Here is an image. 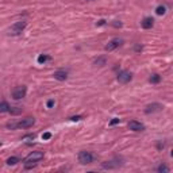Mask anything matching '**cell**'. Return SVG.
<instances>
[{
  "label": "cell",
  "instance_id": "1",
  "mask_svg": "<svg viewBox=\"0 0 173 173\" xmlns=\"http://www.w3.org/2000/svg\"><path fill=\"white\" fill-rule=\"evenodd\" d=\"M35 123V118L32 116H27V118H23L22 121H19L16 125H8V127L14 129V127H19V129H28V127H32Z\"/></svg>",
  "mask_w": 173,
  "mask_h": 173
},
{
  "label": "cell",
  "instance_id": "2",
  "mask_svg": "<svg viewBox=\"0 0 173 173\" xmlns=\"http://www.w3.org/2000/svg\"><path fill=\"white\" fill-rule=\"evenodd\" d=\"M43 151H39V150H37V151H31L30 154L27 156L26 158H24V164H37V162H39L43 158Z\"/></svg>",
  "mask_w": 173,
  "mask_h": 173
},
{
  "label": "cell",
  "instance_id": "3",
  "mask_svg": "<svg viewBox=\"0 0 173 173\" xmlns=\"http://www.w3.org/2000/svg\"><path fill=\"white\" fill-rule=\"evenodd\" d=\"M95 161V154H92L91 151L83 150L79 153V162L83 164V165H88V164H92Z\"/></svg>",
  "mask_w": 173,
  "mask_h": 173
},
{
  "label": "cell",
  "instance_id": "4",
  "mask_svg": "<svg viewBox=\"0 0 173 173\" xmlns=\"http://www.w3.org/2000/svg\"><path fill=\"white\" fill-rule=\"evenodd\" d=\"M27 26V22L26 20H19V22H15L12 26L10 27V34L11 35H19L24 28Z\"/></svg>",
  "mask_w": 173,
  "mask_h": 173
},
{
  "label": "cell",
  "instance_id": "5",
  "mask_svg": "<svg viewBox=\"0 0 173 173\" xmlns=\"http://www.w3.org/2000/svg\"><path fill=\"white\" fill-rule=\"evenodd\" d=\"M26 93H27V86L26 85H18L14 88V91H12V97H14L15 100H20V99H23L26 96Z\"/></svg>",
  "mask_w": 173,
  "mask_h": 173
},
{
  "label": "cell",
  "instance_id": "6",
  "mask_svg": "<svg viewBox=\"0 0 173 173\" xmlns=\"http://www.w3.org/2000/svg\"><path fill=\"white\" fill-rule=\"evenodd\" d=\"M122 43H123V39H122V38H118V37H116V38H112V39H111L110 42L104 46V50H106V52H112V50H115L116 47L121 46Z\"/></svg>",
  "mask_w": 173,
  "mask_h": 173
},
{
  "label": "cell",
  "instance_id": "7",
  "mask_svg": "<svg viewBox=\"0 0 173 173\" xmlns=\"http://www.w3.org/2000/svg\"><path fill=\"white\" fill-rule=\"evenodd\" d=\"M118 81L119 83H122V84H127L129 81L133 79V75H131V72H129V71H121L118 73Z\"/></svg>",
  "mask_w": 173,
  "mask_h": 173
},
{
  "label": "cell",
  "instance_id": "8",
  "mask_svg": "<svg viewBox=\"0 0 173 173\" xmlns=\"http://www.w3.org/2000/svg\"><path fill=\"white\" fill-rule=\"evenodd\" d=\"M164 108V107L160 104V103H151V104L149 106H146V108H145V112L147 115H150V114H154V112H158V111H161Z\"/></svg>",
  "mask_w": 173,
  "mask_h": 173
},
{
  "label": "cell",
  "instance_id": "9",
  "mask_svg": "<svg viewBox=\"0 0 173 173\" xmlns=\"http://www.w3.org/2000/svg\"><path fill=\"white\" fill-rule=\"evenodd\" d=\"M129 129L133 130V131H143V130H145V126H143L141 122H138V121H131L129 123Z\"/></svg>",
  "mask_w": 173,
  "mask_h": 173
},
{
  "label": "cell",
  "instance_id": "10",
  "mask_svg": "<svg viewBox=\"0 0 173 173\" xmlns=\"http://www.w3.org/2000/svg\"><path fill=\"white\" fill-rule=\"evenodd\" d=\"M54 79L56 80H58V81H65L68 79V72L67 71H64V69H60V71H57L54 72Z\"/></svg>",
  "mask_w": 173,
  "mask_h": 173
},
{
  "label": "cell",
  "instance_id": "11",
  "mask_svg": "<svg viewBox=\"0 0 173 173\" xmlns=\"http://www.w3.org/2000/svg\"><path fill=\"white\" fill-rule=\"evenodd\" d=\"M141 24H142L143 28H146V30H147V28H151V27H153V24H154V19L150 18V16H147V18H145L142 20Z\"/></svg>",
  "mask_w": 173,
  "mask_h": 173
},
{
  "label": "cell",
  "instance_id": "12",
  "mask_svg": "<svg viewBox=\"0 0 173 173\" xmlns=\"http://www.w3.org/2000/svg\"><path fill=\"white\" fill-rule=\"evenodd\" d=\"M10 110H11V107H10V104H8L7 101L0 103V112H10Z\"/></svg>",
  "mask_w": 173,
  "mask_h": 173
},
{
  "label": "cell",
  "instance_id": "13",
  "mask_svg": "<svg viewBox=\"0 0 173 173\" xmlns=\"http://www.w3.org/2000/svg\"><path fill=\"white\" fill-rule=\"evenodd\" d=\"M149 81H150L151 84H158L160 81H161V76H160L158 73H156V75H151L150 79H149Z\"/></svg>",
  "mask_w": 173,
  "mask_h": 173
},
{
  "label": "cell",
  "instance_id": "14",
  "mask_svg": "<svg viewBox=\"0 0 173 173\" xmlns=\"http://www.w3.org/2000/svg\"><path fill=\"white\" fill-rule=\"evenodd\" d=\"M156 14L157 15H165L166 14V7L162 6V4H160V6L156 8Z\"/></svg>",
  "mask_w": 173,
  "mask_h": 173
},
{
  "label": "cell",
  "instance_id": "15",
  "mask_svg": "<svg viewBox=\"0 0 173 173\" xmlns=\"http://www.w3.org/2000/svg\"><path fill=\"white\" fill-rule=\"evenodd\" d=\"M8 165H16L18 162H20V160L18 157H10V158H7V161H6Z\"/></svg>",
  "mask_w": 173,
  "mask_h": 173
},
{
  "label": "cell",
  "instance_id": "16",
  "mask_svg": "<svg viewBox=\"0 0 173 173\" xmlns=\"http://www.w3.org/2000/svg\"><path fill=\"white\" fill-rule=\"evenodd\" d=\"M171 169H169V166H166L165 164H161L158 168H157V172H160V173H168Z\"/></svg>",
  "mask_w": 173,
  "mask_h": 173
},
{
  "label": "cell",
  "instance_id": "17",
  "mask_svg": "<svg viewBox=\"0 0 173 173\" xmlns=\"http://www.w3.org/2000/svg\"><path fill=\"white\" fill-rule=\"evenodd\" d=\"M49 60H50V57H49V56H45V54H42V56L38 57V62H39V64H45V62H46V61H49Z\"/></svg>",
  "mask_w": 173,
  "mask_h": 173
},
{
  "label": "cell",
  "instance_id": "18",
  "mask_svg": "<svg viewBox=\"0 0 173 173\" xmlns=\"http://www.w3.org/2000/svg\"><path fill=\"white\" fill-rule=\"evenodd\" d=\"M106 58H99V60H96L95 61V65H99V67H103V65H106Z\"/></svg>",
  "mask_w": 173,
  "mask_h": 173
},
{
  "label": "cell",
  "instance_id": "19",
  "mask_svg": "<svg viewBox=\"0 0 173 173\" xmlns=\"http://www.w3.org/2000/svg\"><path fill=\"white\" fill-rule=\"evenodd\" d=\"M119 122H121V119H118V118H114L112 121L110 122V125H111V126H114V125H116V123H119Z\"/></svg>",
  "mask_w": 173,
  "mask_h": 173
},
{
  "label": "cell",
  "instance_id": "20",
  "mask_svg": "<svg viewBox=\"0 0 173 173\" xmlns=\"http://www.w3.org/2000/svg\"><path fill=\"white\" fill-rule=\"evenodd\" d=\"M83 119V116H80V115H77V116H72L71 118V121H73V122H77V121H81Z\"/></svg>",
  "mask_w": 173,
  "mask_h": 173
},
{
  "label": "cell",
  "instance_id": "21",
  "mask_svg": "<svg viewBox=\"0 0 173 173\" xmlns=\"http://www.w3.org/2000/svg\"><path fill=\"white\" fill-rule=\"evenodd\" d=\"M50 137H52L50 133H45V134H42V139H50Z\"/></svg>",
  "mask_w": 173,
  "mask_h": 173
},
{
  "label": "cell",
  "instance_id": "22",
  "mask_svg": "<svg viewBox=\"0 0 173 173\" xmlns=\"http://www.w3.org/2000/svg\"><path fill=\"white\" fill-rule=\"evenodd\" d=\"M53 106H54V100H49L47 101V108H52Z\"/></svg>",
  "mask_w": 173,
  "mask_h": 173
},
{
  "label": "cell",
  "instance_id": "23",
  "mask_svg": "<svg viewBox=\"0 0 173 173\" xmlns=\"http://www.w3.org/2000/svg\"><path fill=\"white\" fill-rule=\"evenodd\" d=\"M104 23H106V20H103V19H101V20H99V22L96 23V26H101V24H104Z\"/></svg>",
  "mask_w": 173,
  "mask_h": 173
},
{
  "label": "cell",
  "instance_id": "24",
  "mask_svg": "<svg viewBox=\"0 0 173 173\" xmlns=\"http://www.w3.org/2000/svg\"><path fill=\"white\" fill-rule=\"evenodd\" d=\"M88 2H93V0H88Z\"/></svg>",
  "mask_w": 173,
  "mask_h": 173
}]
</instances>
